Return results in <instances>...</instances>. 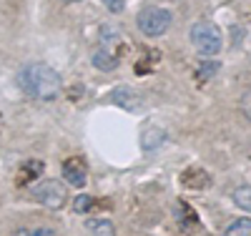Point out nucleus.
Listing matches in <instances>:
<instances>
[{"label":"nucleus","mask_w":251,"mask_h":236,"mask_svg":"<svg viewBox=\"0 0 251 236\" xmlns=\"http://www.w3.org/2000/svg\"><path fill=\"white\" fill-rule=\"evenodd\" d=\"M18 83L35 101H55L63 88L58 71L50 68L48 63H28V66H23L18 73Z\"/></svg>","instance_id":"nucleus-1"},{"label":"nucleus","mask_w":251,"mask_h":236,"mask_svg":"<svg viewBox=\"0 0 251 236\" xmlns=\"http://www.w3.org/2000/svg\"><path fill=\"white\" fill-rule=\"evenodd\" d=\"M191 43L194 48L201 53V55H219L221 53V46H224V35L221 30L208 23V20H199V23L191 26Z\"/></svg>","instance_id":"nucleus-2"},{"label":"nucleus","mask_w":251,"mask_h":236,"mask_svg":"<svg viewBox=\"0 0 251 236\" xmlns=\"http://www.w3.org/2000/svg\"><path fill=\"white\" fill-rule=\"evenodd\" d=\"M136 26L143 35L149 38H158L171 28V10L169 8H158V5H149L143 8L136 18Z\"/></svg>","instance_id":"nucleus-3"},{"label":"nucleus","mask_w":251,"mask_h":236,"mask_svg":"<svg viewBox=\"0 0 251 236\" xmlns=\"http://www.w3.org/2000/svg\"><path fill=\"white\" fill-rule=\"evenodd\" d=\"M33 196H35V201H40L46 209H63L66 206V201H68V191H66V186H63L60 181H55V179H43V181H38L35 186H33Z\"/></svg>","instance_id":"nucleus-4"},{"label":"nucleus","mask_w":251,"mask_h":236,"mask_svg":"<svg viewBox=\"0 0 251 236\" xmlns=\"http://www.w3.org/2000/svg\"><path fill=\"white\" fill-rule=\"evenodd\" d=\"M91 63H93V66H96L98 71H113V68L118 66V55H116V51L108 46V43H103L100 48H96V51H93Z\"/></svg>","instance_id":"nucleus-5"},{"label":"nucleus","mask_w":251,"mask_h":236,"mask_svg":"<svg viewBox=\"0 0 251 236\" xmlns=\"http://www.w3.org/2000/svg\"><path fill=\"white\" fill-rule=\"evenodd\" d=\"M63 179L75 188H83L86 186V168L80 166L78 158H68L66 163H63Z\"/></svg>","instance_id":"nucleus-6"},{"label":"nucleus","mask_w":251,"mask_h":236,"mask_svg":"<svg viewBox=\"0 0 251 236\" xmlns=\"http://www.w3.org/2000/svg\"><path fill=\"white\" fill-rule=\"evenodd\" d=\"M166 141V131L163 128H146L143 136H141V148L143 151H156V148H161Z\"/></svg>","instance_id":"nucleus-7"},{"label":"nucleus","mask_w":251,"mask_h":236,"mask_svg":"<svg viewBox=\"0 0 251 236\" xmlns=\"http://www.w3.org/2000/svg\"><path fill=\"white\" fill-rule=\"evenodd\" d=\"M43 168H46L43 161H25L18 171V184H28V181L38 179L40 174H43Z\"/></svg>","instance_id":"nucleus-8"},{"label":"nucleus","mask_w":251,"mask_h":236,"mask_svg":"<svg viewBox=\"0 0 251 236\" xmlns=\"http://www.w3.org/2000/svg\"><path fill=\"white\" fill-rule=\"evenodd\" d=\"M86 229L91 236H116V226L108 219H88Z\"/></svg>","instance_id":"nucleus-9"},{"label":"nucleus","mask_w":251,"mask_h":236,"mask_svg":"<svg viewBox=\"0 0 251 236\" xmlns=\"http://www.w3.org/2000/svg\"><path fill=\"white\" fill-rule=\"evenodd\" d=\"M113 101H116V103H121L123 108H128V111H133L136 105L141 103V98H138L133 91H128V88H121V91H116V93H113Z\"/></svg>","instance_id":"nucleus-10"},{"label":"nucleus","mask_w":251,"mask_h":236,"mask_svg":"<svg viewBox=\"0 0 251 236\" xmlns=\"http://www.w3.org/2000/svg\"><path fill=\"white\" fill-rule=\"evenodd\" d=\"M224 236H251V219H236L226 226Z\"/></svg>","instance_id":"nucleus-11"},{"label":"nucleus","mask_w":251,"mask_h":236,"mask_svg":"<svg viewBox=\"0 0 251 236\" xmlns=\"http://www.w3.org/2000/svg\"><path fill=\"white\" fill-rule=\"evenodd\" d=\"M231 199H234V204H236L239 209L251 211V186H239V188H234Z\"/></svg>","instance_id":"nucleus-12"},{"label":"nucleus","mask_w":251,"mask_h":236,"mask_svg":"<svg viewBox=\"0 0 251 236\" xmlns=\"http://www.w3.org/2000/svg\"><path fill=\"white\" fill-rule=\"evenodd\" d=\"M219 71H221V63H216V60H203L201 66H199V71H196V76H199V78H214Z\"/></svg>","instance_id":"nucleus-13"},{"label":"nucleus","mask_w":251,"mask_h":236,"mask_svg":"<svg viewBox=\"0 0 251 236\" xmlns=\"http://www.w3.org/2000/svg\"><path fill=\"white\" fill-rule=\"evenodd\" d=\"M91 196L88 194H80V196H75V201H73V209L78 211V213H86L88 209H91Z\"/></svg>","instance_id":"nucleus-14"},{"label":"nucleus","mask_w":251,"mask_h":236,"mask_svg":"<svg viewBox=\"0 0 251 236\" xmlns=\"http://www.w3.org/2000/svg\"><path fill=\"white\" fill-rule=\"evenodd\" d=\"M241 111H244V116L251 121V88L241 96Z\"/></svg>","instance_id":"nucleus-15"},{"label":"nucleus","mask_w":251,"mask_h":236,"mask_svg":"<svg viewBox=\"0 0 251 236\" xmlns=\"http://www.w3.org/2000/svg\"><path fill=\"white\" fill-rule=\"evenodd\" d=\"M103 5H106L111 13H121L123 10V0H103Z\"/></svg>","instance_id":"nucleus-16"},{"label":"nucleus","mask_w":251,"mask_h":236,"mask_svg":"<svg viewBox=\"0 0 251 236\" xmlns=\"http://www.w3.org/2000/svg\"><path fill=\"white\" fill-rule=\"evenodd\" d=\"M33 236H55V231L48 226H40V229H33Z\"/></svg>","instance_id":"nucleus-17"},{"label":"nucleus","mask_w":251,"mask_h":236,"mask_svg":"<svg viewBox=\"0 0 251 236\" xmlns=\"http://www.w3.org/2000/svg\"><path fill=\"white\" fill-rule=\"evenodd\" d=\"M13 236H33V231H30V229H18Z\"/></svg>","instance_id":"nucleus-18"},{"label":"nucleus","mask_w":251,"mask_h":236,"mask_svg":"<svg viewBox=\"0 0 251 236\" xmlns=\"http://www.w3.org/2000/svg\"><path fill=\"white\" fill-rule=\"evenodd\" d=\"M63 3H68V5H71V3H78V0H63Z\"/></svg>","instance_id":"nucleus-19"}]
</instances>
